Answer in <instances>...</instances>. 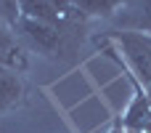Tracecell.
I'll return each instance as SVG.
<instances>
[{
	"label": "cell",
	"mask_w": 151,
	"mask_h": 133,
	"mask_svg": "<svg viewBox=\"0 0 151 133\" xmlns=\"http://www.w3.org/2000/svg\"><path fill=\"white\" fill-rule=\"evenodd\" d=\"M80 21L77 16L66 19L64 24H45V21H35V19H24L19 16L16 21V32L42 56H50V59H58L64 53H72V48L77 45L74 40V32H80Z\"/></svg>",
	"instance_id": "cell-1"
},
{
	"label": "cell",
	"mask_w": 151,
	"mask_h": 133,
	"mask_svg": "<svg viewBox=\"0 0 151 133\" xmlns=\"http://www.w3.org/2000/svg\"><path fill=\"white\" fill-rule=\"evenodd\" d=\"M109 35H111V40L122 48L127 72H130L143 88L151 85V35L125 32V29H114V32H109Z\"/></svg>",
	"instance_id": "cell-2"
},
{
	"label": "cell",
	"mask_w": 151,
	"mask_h": 133,
	"mask_svg": "<svg viewBox=\"0 0 151 133\" xmlns=\"http://www.w3.org/2000/svg\"><path fill=\"white\" fill-rule=\"evenodd\" d=\"M111 21L117 24V29L151 35V0H127L111 16Z\"/></svg>",
	"instance_id": "cell-3"
},
{
	"label": "cell",
	"mask_w": 151,
	"mask_h": 133,
	"mask_svg": "<svg viewBox=\"0 0 151 133\" xmlns=\"http://www.w3.org/2000/svg\"><path fill=\"white\" fill-rule=\"evenodd\" d=\"M130 83H133V99H130V104H127L119 125L127 133H143V128L149 125V120H151V104H149V96H146V88L133 75H130Z\"/></svg>",
	"instance_id": "cell-4"
},
{
	"label": "cell",
	"mask_w": 151,
	"mask_h": 133,
	"mask_svg": "<svg viewBox=\"0 0 151 133\" xmlns=\"http://www.w3.org/2000/svg\"><path fill=\"white\" fill-rule=\"evenodd\" d=\"M19 16L45 21V24H64L66 19H72L56 5V0H19Z\"/></svg>",
	"instance_id": "cell-5"
},
{
	"label": "cell",
	"mask_w": 151,
	"mask_h": 133,
	"mask_svg": "<svg viewBox=\"0 0 151 133\" xmlns=\"http://www.w3.org/2000/svg\"><path fill=\"white\" fill-rule=\"evenodd\" d=\"M24 101V80L16 69L0 67V112H8Z\"/></svg>",
	"instance_id": "cell-6"
},
{
	"label": "cell",
	"mask_w": 151,
	"mask_h": 133,
	"mask_svg": "<svg viewBox=\"0 0 151 133\" xmlns=\"http://www.w3.org/2000/svg\"><path fill=\"white\" fill-rule=\"evenodd\" d=\"M80 16H106L111 19L127 0H69Z\"/></svg>",
	"instance_id": "cell-7"
},
{
	"label": "cell",
	"mask_w": 151,
	"mask_h": 133,
	"mask_svg": "<svg viewBox=\"0 0 151 133\" xmlns=\"http://www.w3.org/2000/svg\"><path fill=\"white\" fill-rule=\"evenodd\" d=\"M0 21L5 27H16L19 21V0H0Z\"/></svg>",
	"instance_id": "cell-8"
},
{
	"label": "cell",
	"mask_w": 151,
	"mask_h": 133,
	"mask_svg": "<svg viewBox=\"0 0 151 133\" xmlns=\"http://www.w3.org/2000/svg\"><path fill=\"white\" fill-rule=\"evenodd\" d=\"M56 5H58V8H61L66 16H74V13H77V11L72 8V3H69V0H56Z\"/></svg>",
	"instance_id": "cell-9"
},
{
	"label": "cell",
	"mask_w": 151,
	"mask_h": 133,
	"mask_svg": "<svg viewBox=\"0 0 151 133\" xmlns=\"http://www.w3.org/2000/svg\"><path fill=\"white\" fill-rule=\"evenodd\" d=\"M8 40H13V35L8 32V27L0 21V43H8Z\"/></svg>",
	"instance_id": "cell-10"
},
{
	"label": "cell",
	"mask_w": 151,
	"mask_h": 133,
	"mask_svg": "<svg viewBox=\"0 0 151 133\" xmlns=\"http://www.w3.org/2000/svg\"><path fill=\"white\" fill-rule=\"evenodd\" d=\"M109 133H127V131H125L122 125H114V128H111V131H109Z\"/></svg>",
	"instance_id": "cell-11"
},
{
	"label": "cell",
	"mask_w": 151,
	"mask_h": 133,
	"mask_svg": "<svg viewBox=\"0 0 151 133\" xmlns=\"http://www.w3.org/2000/svg\"><path fill=\"white\" fill-rule=\"evenodd\" d=\"M146 96H149V104H151V85H146Z\"/></svg>",
	"instance_id": "cell-12"
},
{
	"label": "cell",
	"mask_w": 151,
	"mask_h": 133,
	"mask_svg": "<svg viewBox=\"0 0 151 133\" xmlns=\"http://www.w3.org/2000/svg\"><path fill=\"white\" fill-rule=\"evenodd\" d=\"M143 133H151V120H149V125H146V128H143Z\"/></svg>",
	"instance_id": "cell-13"
}]
</instances>
